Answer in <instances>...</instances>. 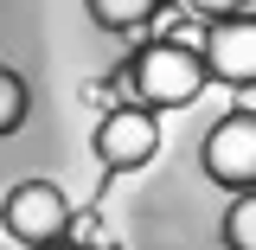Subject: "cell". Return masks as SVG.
Segmentation results:
<instances>
[{"label": "cell", "mask_w": 256, "mask_h": 250, "mask_svg": "<svg viewBox=\"0 0 256 250\" xmlns=\"http://www.w3.org/2000/svg\"><path fill=\"white\" fill-rule=\"evenodd\" d=\"M32 250H77V244H70V237H58V244H32Z\"/></svg>", "instance_id": "7c38bea8"}, {"label": "cell", "mask_w": 256, "mask_h": 250, "mask_svg": "<svg viewBox=\"0 0 256 250\" xmlns=\"http://www.w3.org/2000/svg\"><path fill=\"white\" fill-rule=\"evenodd\" d=\"M192 13H205V20H224V13H244V0H192Z\"/></svg>", "instance_id": "8fae6325"}, {"label": "cell", "mask_w": 256, "mask_h": 250, "mask_svg": "<svg viewBox=\"0 0 256 250\" xmlns=\"http://www.w3.org/2000/svg\"><path fill=\"white\" fill-rule=\"evenodd\" d=\"M90 13L102 26H116V32H134V26H148L160 13V0H90Z\"/></svg>", "instance_id": "8992f818"}, {"label": "cell", "mask_w": 256, "mask_h": 250, "mask_svg": "<svg viewBox=\"0 0 256 250\" xmlns=\"http://www.w3.org/2000/svg\"><path fill=\"white\" fill-rule=\"evenodd\" d=\"M166 39L186 45V52H198V45H205V26H198V20H180V26H166Z\"/></svg>", "instance_id": "30bf717a"}, {"label": "cell", "mask_w": 256, "mask_h": 250, "mask_svg": "<svg viewBox=\"0 0 256 250\" xmlns=\"http://www.w3.org/2000/svg\"><path fill=\"white\" fill-rule=\"evenodd\" d=\"M205 71L237 84V90H250L256 84V20H244V13L212 20L205 26Z\"/></svg>", "instance_id": "5b68a950"}, {"label": "cell", "mask_w": 256, "mask_h": 250, "mask_svg": "<svg viewBox=\"0 0 256 250\" xmlns=\"http://www.w3.org/2000/svg\"><path fill=\"white\" fill-rule=\"evenodd\" d=\"M154 154H160L154 109H141V103L102 109V122H96V160H102L109 173H134V167H148Z\"/></svg>", "instance_id": "7a4b0ae2"}, {"label": "cell", "mask_w": 256, "mask_h": 250, "mask_svg": "<svg viewBox=\"0 0 256 250\" xmlns=\"http://www.w3.org/2000/svg\"><path fill=\"white\" fill-rule=\"evenodd\" d=\"M128 90L141 96V103H154V109H186L192 96L205 90V52H186V45L160 39V45H148L134 58Z\"/></svg>", "instance_id": "6da1fadb"}, {"label": "cell", "mask_w": 256, "mask_h": 250, "mask_svg": "<svg viewBox=\"0 0 256 250\" xmlns=\"http://www.w3.org/2000/svg\"><path fill=\"white\" fill-rule=\"evenodd\" d=\"M0 224L20 237V244H58L64 224H70V205H64V192L52 180H20V186L6 192V205H0Z\"/></svg>", "instance_id": "3957f363"}, {"label": "cell", "mask_w": 256, "mask_h": 250, "mask_svg": "<svg viewBox=\"0 0 256 250\" xmlns=\"http://www.w3.org/2000/svg\"><path fill=\"white\" fill-rule=\"evenodd\" d=\"M198 160H205V173L218 186H256V109L218 116L205 148H198Z\"/></svg>", "instance_id": "277c9868"}, {"label": "cell", "mask_w": 256, "mask_h": 250, "mask_svg": "<svg viewBox=\"0 0 256 250\" xmlns=\"http://www.w3.org/2000/svg\"><path fill=\"white\" fill-rule=\"evenodd\" d=\"M224 244L230 250H256V192H237L224 212Z\"/></svg>", "instance_id": "52a82bcc"}, {"label": "cell", "mask_w": 256, "mask_h": 250, "mask_svg": "<svg viewBox=\"0 0 256 250\" xmlns=\"http://www.w3.org/2000/svg\"><path fill=\"white\" fill-rule=\"evenodd\" d=\"M20 122H26V84L13 71H0V135H13Z\"/></svg>", "instance_id": "ba28073f"}, {"label": "cell", "mask_w": 256, "mask_h": 250, "mask_svg": "<svg viewBox=\"0 0 256 250\" xmlns=\"http://www.w3.org/2000/svg\"><path fill=\"white\" fill-rule=\"evenodd\" d=\"M64 237L77 250H102V218H96V212H77V218L64 224Z\"/></svg>", "instance_id": "9c48e42d"}]
</instances>
